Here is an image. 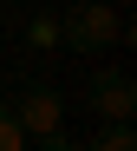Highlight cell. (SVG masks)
Returning a JSON list of instances; mask_svg holds the SVG:
<instances>
[{
	"mask_svg": "<svg viewBox=\"0 0 137 151\" xmlns=\"http://www.w3.org/2000/svg\"><path fill=\"white\" fill-rule=\"evenodd\" d=\"M104 7H118V13H124V7H131V0H104Z\"/></svg>",
	"mask_w": 137,
	"mask_h": 151,
	"instance_id": "cell-7",
	"label": "cell"
},
{
	"mask_svg": "<svg viewBox=\"0 0 137 151\" xmlns=\"http://www.w3.org/2000/svg\"><path fill=\"white\" fill-rule=\"evenodd\" d=\"M92 118H98V125H131V118H137V86H131V72H118V66L92 72Z\"/></svg>",
	"mask_w": 137,
	"mask_h": 151,
	"instance_id": "cell-3",
	"label": "cell"
},
{
	"mask_svg": "<svg viewBox=\"0 0 137 151\" xmlns=\"http://www.w3.org/2000/svg\"><path fill=\"white\" fill-rule=\"evenodd\" d=\"M0 151H26V132L13 125V112L0 105Z\"/></svg>",
	"mask_w": 137,
	"mask_h": 151,
	"instance_id": "cell-6",
	"label": "cell"
},
{
	"mask_svg": "<svg viewBox=\"0 0 137 151\" xmlns=\"http://www.w3.org/2000/svg\"><path fill=\"white\" fill-rule=\"evenodd\" d=\"M7 112H13V125H20V132H26V138H39V145L65 138V99H59V92H46V86L20 92Z\"/></svg>",
	"mask_w": 137,
	"mask_h": 151,
	"instance_id": "cell-2",
	"label": "cell"
},
{
	"mask_svg": "<svg viewBox=\"0 0 137 151\" xmlns=\"http://www.w3.org/2000/svg\"><path fill=\"white\" fill-rule=\"evenodd\" d=\"M85 151H137V132L131 125H98V132L85 138Z\"/></svg>",
	"mask_w": 137,
	"mask_h": 151,
	"instance_id": "cell-5",
	"label": "cell"
},
{
	"mask_svg": "<svg viewBox=\"0 0 137 151\" xmlns=\"http://www.w3.org/2000/svg\"><path fill=\"white\" fill-rule=\"evenodd\" d=\"M59 33H65L72 53H104V46H124L131 40V20L118 7H104V0H85V7L59 13Z\"/></svg>",
	"mask_w": 137,
	"mask_h": 151,
	"instance_id": "cell-1",
	"label": "cell"
},
{
	"mask_svg": "<svg viewBox=\"0 0 137 151\" xmlns=\"http://www.w3.org/2000/svg\"><path fill=\"white\" fill-rule=\"evenodd\" d=\"M26 46H39V53L65 46V33H59V13H33V20H26Z\"/></svg>",
	"mask_w": 137,
	"mask_h": 151,
	"instance_id": "cell-4",
	"label": "cell"
}]
</instances>
